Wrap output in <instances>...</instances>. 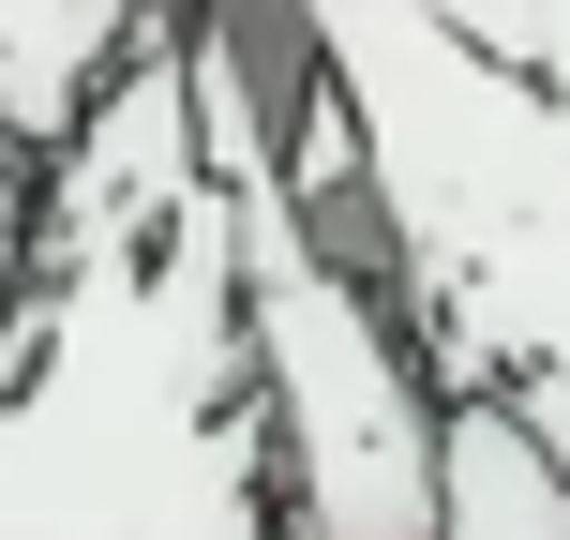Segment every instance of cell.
I'll use <instances>...</instances> for the list:
<instances>
[{
	"label": "cell",
	"mask_w": 570,
	"mask_h": 540,
	"mask_svg": "<svg viewBox=\"0 0 570 540\" xmlns=\"http://www.w3.org/2000/svg\"><path fill=\"white\" fill-rule=\"evenodd\" d=\"M166 16H210V0H0V136H16V150H60L76 106Z\"/></svg>",
	"instance_id": "obj_3"
},
{
	"label": "cell",
	"mask_w": 570,
	"mask_h": 540,
	"mask_svg": "<svg viewBox=\"0 0 570 540\" xmlns=\"http://www.w3.org/2000/svg\"><path fill=\"white\" fill-rule=\"evenodd\" d=\"M435 540H570V465L511 391L451 405V526Z\"/></svg>",
	"instance_id": "obj_4"
},
{
	"label": "cell",
	"mask_w": 570,
	"mask_h": 540,
	"mask_svg": "<svg viewBox=\"0 0 570 540\" xmlns=\"http://www.w3.org/2000/svg\"><path fill=\"white\" fill-rule=\"evenodd\" d=\"M391 210V315L435 391H511L570 465V106L435 0H301Z\"/></svg>",
	"instance_id": "obj_2"
},
{
	"label": "cell",
	"mask_w": 570,
	"mask_h": 540,
	"mask_svg": "<svg viewBox=\"0 0 570 540\" xmlns=\"http://www.w3.org/2000/svg\"><path fill=\"white\" fill-rule=\"evenodd\" d=\"M435 16H451L465 46H495V60H525V76H541V0H435Z\"/></svg>",
	"instance_id": "obj_5"
},
{
	"label": "cell",
	"mask_w": 570,
	"mask_h": 540,
	"mask_svg": "<svg viewBox=\"0 0 570 540\" xmlns=\"http://www.w3.org/2000/svg\"><path fill=\"white\" fill-rule=\"evenodd\" d=\"M0 540H301L226 180L150 256L46 285V345L0 391Z\"/></svg>",
	"instance_id": "obj_1"
}]
</instances>
